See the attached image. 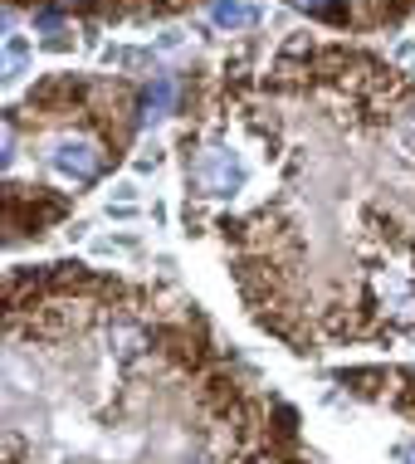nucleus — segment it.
<instances>
[{"label": "nucleus", "mask_w": 415, "mask_h": 464, "mask_svg": "<svg viewBox=\"0 0 415 464\" xmlns=\"http://www.w3.org/2000/svg\"><path fill=\"white\" fill-rule=\"evenodd\" d=\"M298 10L308 24L333 30L343 40H367V34H391L415 15V0H279Z\"/></svg>", "instance_id": "20e7f679"}, {"label": "nucleus", "mask_w": 415, "mask_h": 464, "mask_svg": "<svg viewBox=\"0 0 415 464\" xmlns=\"http://www.w3.org/2000/svg\"><path fill=\"white\" fill-rule=\"evenodd\" d=\"M5 464H259L196 304L59 259L5 274Z\"/></svg>", "instance_id": "f03ea898"}, {"label": "nucleus", "mask_w": 415, "mask_h": 464, "mask_svg": "<svg viewBox=\"0 0 415 464\" xmlns=\"http://www.w3.org/2000/svg\"><path fill=\"white\" fill-rule=\"evenodd\" d=\"M210 15H216V24H220V30H230V34L259 24V10L245 5V0H216V10H210Z\"/></svg>", "instance_id": "423d86ee"}, {"label": "nucleus", "mask_w": 415, "mask_h": 464, "mask_svg": "<svg viewBox=\"0 0 415 464\" xmlns=\"http://www.w3.org/2000/svg\"><path fill=\"white\" fill-rule=\"evenodd\" d=\"M181 220L294 353L415 337V73L357 40H245L186 83Z\"/></svg>", "instance_id": "f257e3e1"}, {"label": "nucleus", "mask_w": 415, "mask_h": 464, "mask_svg": "<svg viewBox=\"0 0 415 464\" xmlns=\"http://www.w3.org/2000/svg\"><path fill=\"white\" fill-rule=\"evenodd\" d=\"M142 83L122 73H44L5 108L0 206L5 245L44 235L128 161L142 132Z\"/></svg>", "instance_id": "7ed1b4c3"}, {"label": "nucleus", "mask_w": 415, "mask_h": 464, "mask_svg": "<svg viewBox=\"0 0 415 464\" xmlns=\"http://www.w3.org/2000/svg\"><path fill=\"white\" fill-rule=\"evenodd\" d=\"M10 10L30 15H59V20H88V24H152L191 10L196 0H5Z\"/></svg>", "instance_id": "39448f33"}]
</instances>
